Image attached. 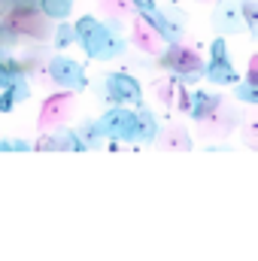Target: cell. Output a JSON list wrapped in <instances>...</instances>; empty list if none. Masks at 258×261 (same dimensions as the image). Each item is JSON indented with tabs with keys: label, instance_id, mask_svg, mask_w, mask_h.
Masks as SVG:
<instances>
[{
	"label": "cell",
	"instance_id": "cell-1",
	"mask_svg": "<svg viewBox=\"0 0 258 261\" xmlns=\"http://www.w3.org/2000/svg\"><path fill=\"white\" fill-rule=\"evenodd\" d=\"M73 37H76L73 46H79L91 61L107 64V61H116V58H122L128 52V40L119 31H110L104 24V18H97L91 12H85V15H79L73 21Z\"/></svg>",
	"mask_w": 258,
	"mask_h": 261
},
{
	"label": "cell",
	"instance_id": "cell-2",
	"mask_svg": "<svg viewBox=\"0 0 258 261\" xmlns=\"http://www.w3.org/2000/svg\"><path fill=\"white\" fill-rule=\"evenodd\" d=\"M200 58H197V52L192 49H186L183 43H173V46H167L161 55H158V61L155 67H161V70H167L170 76H173V85H194L197 79H200Z\"/></svg>",
	"mask_w": 258,
	"mask_h": 261
},
{
	"label": "cell",
	"instance_id": "cell-3",
	"mask_svg": "<svg viewBox=\"0 0 258 261\" xmlns=\"http://www.w3.org/2000/svg\"><path fill=\"white\" fill-rule=\"evenodd\" d=\"M200 79H207L216 88H228L240 79L237 67L231 61V52H228V40L222 34H216L213 43H210V58L200 64Z\"/></svg>",
	"mask_w": 258,
	"mask_h": 261
},
{
	"label": "cell",
	"instance_id": "cell-4",
	"mask_svg": "<svg viewBox=\"0 0 258 261\" xmlns=\"http://www.w3.org/2000/svg\"><path fill=\"white\" fill-rule=\"evenodd\" d=\"M97 94L107 100V107H110V103H122V107H137V103H143V85H140V79L131 76V73H125V70L104 73Z\"/></svg>",
	"mask_w": 258,
	"mask_h": 261
},
{
	"label": "cell",
	"instance_id": "cell-5",
	"mask_svg": "<svg viewBox=\"0 0 258 261\" xmlns=\"http://www.w3.org/2000/svg\"><path fill=\"white\" fill-rule=\"evenodd\" d=\"M46 73H49V79H52L55 88H64V91H73V94H79V91L88 88V73H85V67L79 64L76 58L64 55V52H55V55L49 58Z\"/></svg>",
	"mask_w": 258,
	"mask_h": 261
},
{
	"label": "cell",
	"instance_id": "cell-6",
	"mask_svg": "<svg viewBox=\"0 0 258 261\" xmlns=\"http://www.w3.org/2000/svg\"><path fill=\"white\" fill-rule=\"evenodd\" d=\"M97 125L104 130L107 143H131V140H134V107L110 103V107L97 116Z\"/></svg>",
	"mask_w": 258,
	"mask_h": 261
},
{
	"label": "cell",
	"instance_id": "cell-7",
	"mask_svg": "<svg viewBox=\"0 0 258 261\" xmlns=\"http://www.w3.org/2000/svg\"><path fill=\"white\" fill-rule=\"evenodd\" d=\"M179 110L192 119V122H210L219 116L222 110V97L216 91H207V88H192L186 91L179 85Z\"/></svg>",
	"mask_w": 258,
	"mask_h": 261
},
{
	"label": "cell",
	"instance_id": "cell-8",
	"mask_svg": "<svg viewBox=\"0 0 258 261\" xmlns=\"http://www.w3.org/2000/svg\"><path fill=\"white\" fill-rule=\"evenodd\" d=\"M0 91H6L15 100V107L31 97V82H28L24 64L12 55H3V52H0Z\"/></svg>",
	"mask_w": 258,
	"mask_h": 261
},
{
	"label": "cell",
	"instance_id": "cell-9",
	"mask_svg": "<svg viewBox=\"0 0 258 261\" xmlns=\"http://www.w3.org/2000/svg\"><path fill=\"white\" fill-rule=\"evenodd\" d=\"M213 31L222 34V37H237L243 31V18H240V0H219L216 9H213V18H210Z\"/></svg>",
	"mask_w": 258,
	"mask_h": 261
},
{
	"label": "cell",
	"instance_id": "cell-10",
	"mask_svg": "<svg viewBox=\"0 0 258 261\" xmlns=\"http://www.w3.org/2000/svg\"><path fill=\"white\" fill-rule=\"evenodd\" d=\"M158 137H161V122H158V116H155L146 103H137V107H134V140H131V143L152 146V143H158Z\"/></svg>",
	"mask_w": 258,
	"mask_h": 261
},
{
	"label": "cell",
	"instance_id": "cell-11",
	"mask_svg": "<svg viewBox=\"0 0 258 261\" xmlns=\"http://www.w3.org/2000/svg\"><path fill=\"white\" fill-rule=\"evenodd\" d=\"M131 6H134V12L161 37V43L167 46V24H164V15H161V3H158V0H131Z\"/></svg>",
	"mask_w": 258,
	"mask_h": 261
},
{
	"label": "cell",
	"instance_id": "cell-12",
	"mask_svg": "<svg viewBox=\"0 0 258 261\" xmlns=\"http://www.w3.org/2000/svg\"><path fill=\"white\" fill-rule=\"evenodd\" d=\"M76 134H79L85 152L104 149V146H107V137H104V130H100V125H97V119H82V122L76 125Z\"/></svg>",
	"mask_w": 258,
	"mask_h": 261
},
{
	"label": "cell",
	"instance_id": "cell-13",
	"mask_svg": "<svg viewBox=\"0 0 258 261\" xmlns=\"http://www.w3.org/2000/svg\"><path fill=\"white\" fill-rule=\"evenodd\" d=\"M234 97L240 100V103H246V107H255L258 103V79H255V61L249 67V73L243 76V79H237L234 82Z\"/></svg>",
	"mask_w": 258,
	"mask_h": 261
},
{
	"label": "cell",
	"instance_id": "cell-14",
	"mask_svg": "<svg viewBox=\"0 0 258 261\" xmlns=\"http://www.w3.org/2000/svg\"><path fill=\"white\" fill-rule=\"evenodd\" d=\"M37 6H40V12H43L46 18H52V21H64V18L73 15L76 0H37Z\"/></svg>",
	"mask_w": 258,
	"mask_h": 261
},
{
	"label": "cell",
	"instance_id": "cell-15",
	"mask_svg": "<svg viewBox=\"0 0 258 261\" xmlns=\"http://www.w3.org/2000/svg\"><path fill=\"white\" fill-rule=\"evenodd\" d=\"M240 18H243L246 34L252 40H258V3L255 0H240Z\"/></svg>",
	"mask_w": 258,
	"mask_h": 261
},
{
	"label": "cell",
	"instance_id": "cell-16",
	"mask_svg": "<svg viewBox=\"0 0 258 261\" xmlns=\"http://www.w3.org/2000/svg\"><path fill=\"white\" fill-rule=\"evenodd\" d=\"M76 43V37H73V21L64 18V21H58V28H55V40H52V46L58 49V52H64Z\"/></svg>",
	"mask_w": 258,
	"mask_h": 261
},
{
	"label": "cell",
	"instance_id": "cell-17",
	"mask_svg": "<svg viewBox=\"0 0 258 261\" xmlns=\"http://www.w3.org/2000/svg\"><path fill=\"white\" fill-rule=\"evenodd\" d=\"M0 152H34V143L24 137H0Z\"/></svg>",
	"mask_w": 258,
	"mask_h": 261
},
{
	"label": "cell",
	"instance_id": "cell-18",
	"mask_svg": "<svg viewBox=\"0 0 258 261\" xmlns=\"http://www.w3.org/2000/svg\"><path fill=\"white\" fill-rule=\"evenodd\" d=\"M12 110H15V100H12L6 91H0V116H9Z\"/></svg>",
	"mask_w": 258,
	"mask_h": 261
},
{
	"label": "cell",
	"instance_id": "cell-19",
	"mask_svg": "<svg viewBox=\"0 0 258 261\" xmlns=\"http://www.w3.org/2000/svg\"><path fill=\"white\" fill-rule=\"evenodd\" d=\"M207 152H231V146H207Z\"/></svg>",
	"mask_w": 258,
	"mask_h": 261
},
{
	"label": "cell",
	"instance_id": "cell-20",
	"mask_svg": "<svg viewBox=\"0 0 258 261\" xmlns=\"http://www.w3.org/2000/svg\"><path fill=\"white\" fill-rule=\"evenodd\" d=\"M167 3H179V0H167Z\"/></svg>",
	"mask_w": 258,
	"mask_h": 261
}]
</instances>
